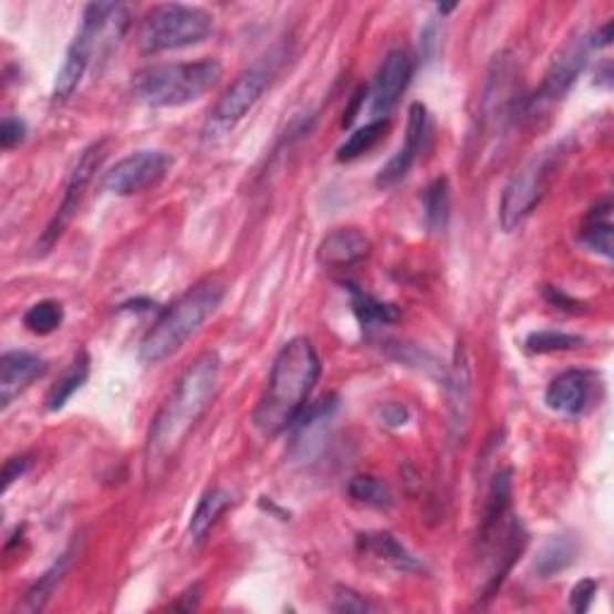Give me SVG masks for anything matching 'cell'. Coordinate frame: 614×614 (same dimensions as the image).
Wrapping results in <instances>:
<instances>
[{
	"label": "cell",
	"instance_id": "obj_28",
	"mask_svg": "<svg viewBox=\"0 0 614 614\" xmlns=\"http://www.w3.org/2000/svg\"><path fill=\"white\" fill-rule=\"evenodd\" d=\"M87 377H90V358L87 355H80V358L73 363V367L63 375V379L51 389L46 402L49 410H61L70 398H73V394L82 389V384L87 382Z\"/></svg>",
	"mask_w": 614,
	"mask_h": 614
},
{
	"label": "cell",
	"instance_id": "obj_4",
	"mask_svg": "<svg viewBox=\"0 0 614 614\" xmlns=\"http://www.w3.org/2000/svg\"><path fill=\"white\" fill-rule=\"evenodd\" d=\"M221 73V63L214 59L149 65L135 75L133 96L152 108L188 106L217 87Z\"/></svg>",
	"mask_w": 614,
	"mask_h": 614
},
{
	"label": "cell",
	"instance_id": "obj_27",
	"mask_svg": "<svg viewBox=\"0 0 614 614\" xmlns=\"http://www.w3.org/2000/svg\"><path fill=\"white\" fill-rule=\"evenodd\" d=\"M348 495L365 507L373 509H392L394 507V492L384 480L375 476H355L348 482Z\"/></svg>",
	"mask_w": 614,
	"mask_h": 614
},
{
	"label": "cell",
	"instance_id": "obj_31",
	"mask_svg": "<svg viewBox=\"0 0 614 614\" xmlns=\"http://www.w3.org/2000/svg\"><path fill=\"white\" fill-rule=\"evenodd\" d=\"M332 610L334 612H353V614H365L373 610V605H370V600L365 595H361L358 591H353V589H336L334 593V603H332Z\"/></svg>",
	"mask_w": 614,
	"mask_h": 614
},
{
	"label": "cell",
	"instance_id": "obj_29",
	"mask_svg": "<svg viewBox=\"0 0 614 614\" xmlns=\"http://www.w3.org/2000/svg\"><path fill=\"white\" fill-rule=\"evenodd\" d=\"M63 305L55 300H41L24 312V326L37 336H49L63 324Z\"/></svg>",
	"mask_w": 614,
	"mask_h": 614
},
{
	"label": "cell",
	"instance_id": "obj_35",
	"mask_svg": "<svg viewBox=\"0 0 614 614\" xmlns=\"http://www.w3.org/2000/svg\"><path fill=\"white\" fill-rule=\"evenodd\" d=\"M382 420L387 423V425H406L408 420V408L404 404H387L382 408Z\"/></svg>",
	"mask_w": 614,
	"mask_h": 614
},
{
	"label": "cell",
	"instance_id": "obj_38",
	"mask_svg": "<svg viewBox=\"0 0 614 614\" xmlns=\"http://www.w3.org/2000/svg\"><path fill=\"white\" fill-rule=\"evenodd\" d=\"M610 44H612V22H605V24L600 27V30L593 34L591 46H593V49H605V46H610Z\"/></svg>",
	"mask_w": 614,
	"mask_h": 614
},
{
	"label": "cell",
	"instance_id": "obj_19",
	"mask_svg": "<svg viewBox=\"0 0 614 614\" xmlns=\"http://www.w3.org/2000/svg\"><path fill=\"white\" fill-rule=\"evenodd\" d=\"M509 507H511V470H499L490 485L488 499H485V509H482L478 538L485 548L492 545L499 528H502V523L509 519Z\"/></svg>",
	"mask_w": 614,
	"mask_h": 614
},
{
	"label": "cell",
	"instance_id": "obj_6",
	"mask_svg": "<svg viewBox=\"0 0 614 614\" xmlns=\"http://www.w3.org/2000/svg\"><path fill=\"white\" fill-rule=\"evenodd\" d=\"M569 145L571 139H564L560 145H552L533 154L531 159L511 176L502 192V202H499V223H502L507 233L517 231V228L535 211L542 199H545L554 174L566 159Z\"/></svg>",
	"mask_w": 614,
	"mask_h": 614
},
{
	"label": "cell",
	"instance_id": "obj_14",
	"mask_svg": "<svg viewBox=\"0 0 614 614\" xmlns=\"http://www.w3.org/2000/svg\"><path fill=\"white\" fill-rule=\"evenodd\" d=\"M593 396V375L585 370H566L556 375L545 392V404L550 410L562 416H581L589 408Z\"/></svg>",
	"mask_w": 614,
	"mask_h": 614
},
{
	"label": "cell",
	"instance_id": "obj_37",
	"mask_svg": "<svg viewBox=\"0 0 614 614\" xmlns=\"http://www.w3.org/2000/svg\"><path fill=\"white\" fill-rule=\"evenodd\" d=\"M435 46H437V27L435 22H430L425 27V32H423V55H425V61H433L435 59Z\"/></svg>",
	"mask_w": 614,
	"mask_h": 614
},
{
	"label": "cell",
	"instance_id": "obj_21",
	"mask_svg": "<svg viewBox=\"0 0 614 614\" xmlns=\"http://www.w3.org/2000/svg\"><path fill=\"white\" fill-rule=\"evenodd\" d=\"M231 504H233V495L226 488H214L205 492V497L199 499V504L192 511V519H190L192 540L202 542L211 533V528L223 517V511Z\"/></svg>",
	"mask_w": 614,
	"mask_h": 614
},
{
	"label": "cell",
	"instance_id": "obj_26",
	"mask_svg": "<svg viewBox=\"0 0 614 614\" xmlns=\"http://www.w3.org/2000/svg\"><path fill=\"white\" fill-rule=\"evenodd\" d=\"M451 214V195H449V180L437 178L430 183V188L425 192V221L433 233H441L449 223Z\"/></svg>",
	"mask_w": 614,
	"mask_h": 614
},
{
	"label": "cell",
	"instance_id": "obj_1",
	"mask_svg": "<svg viewBox=\"0 0 614 614\" xmlns=\"http://www.w3.org/2000/svg\"><path fill=\"white\" fill-rule=\"evenodd\" d=\"M221 382V358L214 351L199 353L197 358L185 367L176 389L170 392L168 402L154 418L147 437L145 468L147 478H159L170 459L178 454L183 441L202 420L211 402L217 398Z\"/></svg>",
	"mask_w": 614,
	"mask_h": 614
},
{
	"label": "cell",
	"instance_id": "obj_30",
	"mask_svg": "<svg viewBox=\"0 0 614 614\" xmlns=\"http://www.w3.org/2000/svg\"><path fill=\"white\" fill-rule=\"evenodd\" d=\"M583 344V339L576 334L566 332H554V330H542L533 332L525 339V351L533 355H545V353H562V351H574Z\"/></svg>",
	"mask_w": 614,
	"mask_h": 614
},
{
	"label": "cell",
	"instance_id": "obj_11",
	"mask_svg": "<svg viewBox=\"0 0 614 614\" xmlns=\"http://www.w3.org/2000/svg\"><path fill=\"white\" fill-rule=\"evenodd\" d=\"M170 168V156L159 149H142L127 154L104 176V188L111 195L133 197L159 185Z\"/></svg>",
	"mask_w": 614,
	"mask_h": 614
},
{
	"label": "cell",
	"instance_id": "obj_23",
	"mask_svg": "<svg viewBox=\"0 0 614 614\" xmlns=\"http://www.w3.org/2000/svg\"><path fill=\"white\" fill-rule=\"evenodd\" d=\"M612 236H614V228H612V205H610V199H607V202L591 209L589 219H585V223L581 226V242L589 250L603 254V257H607V260H610V257L614 254L612 252Z\"/></svg>",
	"mask_w": 614,
	"mask_h": 614
},
{
	"label": "cell",
	"instance_id": "obj_10",
	"mask_svg": "<svg viewBox=\"0 0 614 614\" xmlns=\"http://www.w3.org/2000/svg\"><path fill=\"white\" fill-rule=\"evenodd\" d=\"M104 156H106V142L104 139L94 142V145H90L87 149L82 152V156L73 168V174H70V178H67L63 202H61L59 211L53 214V219L49 221L46 231L41 233V238L37 242L39 254H46L55 246V242L61 240V236L65 233V228L73 223L77 209L82 207V199H84V195H87V188H90L94 174L104 164Z\"/></svg>",
	"mask_w": 614,
	"mask_h": 614
},
{
	"label": "cell",
	"instance_id": "obj_5",
	"mask_svg": "<svg viewBox=\"0 0 614 614\" xmlns=\"http://www.w3.org/2000/svg\"><path fill=\"white\" fill-rule=\"evenodd\" d=\"M127 10L118 3H92L84 10V20L80 32L75 34L73 44H70L65 61L55 75V84H53V102L55 104H65L70 96H73L80 87V82L87 73V67L92 63V55L96 51V46L102 44L104 37H123L127 32Z\"/></svg>",
	"mask_w": 614,
	"mask_h": 614
},
{
	"label": "cell",
	"instance_id": "obj_22",
	"mask_svg": "<svg viewBox=\"0 0 614 614\" xmlns=\"http://www.w3.org/2000/svg\"><path fill=\"white\" fill-rule=\"evenodd\" d=\"M576 554H579V545H576L574 538L554 535L538 552L535 574L540 579H552L554 574H562L564 569H569L571 564L576 562Z\"/></svg>",
	"mask_w": 614,
	"mask_h": 614
},
{
	"label": "cell",
	"instance_id": "obj_8",
	"mask_svg": "<svg viewBox=\"0 0 614 614\" xmlns=\"http://www.w3.org/2000/svg\"><path fill=\"white\" fill-rule=\"evenodd\" d=\"M283 59L285 51L274 49L262 55V59H257L248 70H242L231 87L223 92L217 106H214L207 125V137L226 135L228 131H233V127L260 104V98L267 94L271 84H274Z\"/></svg>",
	"mask_w": 614,
	"mask_h": 614
},
{
	"label": "cell",
	"instance_id": "obj_20",
	"mask_svg": "<svg viewBox=\"0 0 614 614\" xmlns=\"http://www.w3.org/2000/svg\"><path fill=\"white\" fill-rule=\"evenodd\" d=\"M358 548L365 556H373V560L389 564L398 571H420L423 569V564L416 560V556H413L392 533H384V531L363 533L358 538Z\"/></svg>",
	"mask_w": 614,
	"mask_h": 614
},
{
	"label": "cell",
	"instance_id": "obj_12",
	"mask_svg": "<svg viewBox=\"0 0 614 614\" xmlns=\"http://www.w3.org/2000/svg\"><path fill=\"white\" fill-rule=\"evenodd\" d=\"M413 59L406 51H392L387 53V59L382 61L373 90H370V113H373L375 121L389 118L392 111L402 102L404 92L408 90V84L413 80Z\"/></svg>",
	"mask_w": 614,
	"mask_h": 614
},
{
	"label": "cell",
	"instance_id": "obj_3",
	"mask_svg": "<svg viewBox=\"0 0 614 614\" xmlns=\"http://www.w3.org/2000/svg\"><path fill=\"white\" fill-rule=\"evenodd\" d=\"M226 295V285L219 279H205L185 291L164 315L154 322L139 344V361L159 365L183 348L185 341L199 332L214 312L219 310Z\"/></svg>",
	"mask_w": 614,
	"mask_h": 614
},
{
	"label": "cell",
	"instance_id": "obj_16",
	"mask_svg": "<svg viewBox=\"0 0 614 614\" xmlns=\"http://www.w3.org/2000/svg\"><path fill=\"white\" fill-rule=\"evenodd\" d=\"M370 250H373V242L358 228H336L320 242L318 262L322 267L344 269L363 262Z\"/></svg>",
	"mask_w": 614,
	"mask_h": 614
},
{
	"label": "cell",
	"instance_id": "obj_15",
	"mask_svg": "<svg viewBox=\"0 0 614 614\" xmlns=\"http://www.w3.org/2000/svg\"><path fill=\"white\" fill-rule=\"evenodd\" d=\"M46 363L34 353L8 351L0 358V408H8L15 398L30 389V384L44 375Z\"/></svg>",
	"mask_w": 614,
	"mask_h": 614
},
{
	"label": "cell",
	"instance_id": "obj_9",
	"mask_svg": "<svg viewBox=\"0 0 614 614\" xmlns=\"http://www.w3.org/2000/svg\"><path fill=\"white\" fill-rule=\"evenodd\" d=\"M589 49H591V41L574 39L554 55V61L550 63L540 90L533 96H525L521 102L519 123L538 118V113L548 111L550 106H554L560 98L569 94V90L574 87V82L583 73L585 61H589Z\"/></svg>",
	"mask_w": 614,
	"mask_h": 614
},
{
	"label": "cell",
	"instance_id": "obj_36",
	"mask_svg": "<svg viewBox=\"0 0 614 614\" xmlns=\"http://www.w3.org/2000/svg\"><path fill=\"white\" fill-rule=\"evenodd\" d=\"M545 298H548V303L554 305V308H560V310H571V312H576L579 310V303L574 298H569L564 295L560 289H548L545 291Z\"/></svg>",
	"mask_w": 614,
	"mask_h": 614
},
{
	"label": "cell",
	"instance_id": "obj_34",
	"mask_svg": "<svg viewBox=\"0 0 614 614\" xmlns=\"http://www.w3.org/2000/svg\"><path fill=\"white\" fill-rule=\"evenodd\" d=\"M30 459H27V456H22V459H10L8 464H6V468H3V490L8 492L10 490V485L15 482V480H20V476L24 473L27 468H30Z\"/></svg>",
	"mask_w": 614,
	"mask_h": 614
},
{
	"label": "cell",
	"instance_id": "obj_32",
	"mask_svg": "<svg viewBox=\"0 0 614 614\" xmlns=\"http://www.w3.org/2000/svg\"><path fill=\"white\" fill-rule=\"evenodd\" d=\"M597 581L593 579H583L579 581L574 589H571V597H569V605L574 612H589L591 605H593V600H595V593H597Z\"/></svg>",
	"mask_w": 614,
	"mask_h": 614
},
{
	"label": "cell",
	"instance_id": "obj_13",
	"mask_svg": "<svg viewBox=\"0 0 614 614\" xmlns=\"http://www.w3.org/2000/svg\"><path fill=\"white\" fill-rule=\"evenodd\" d=\"M425 135H427V108L423 104H413L408 111L406 142L402 145V149L392 156L389 164L382 166L377 176L379 188H389V185H396L398 180L406 178V174L413 168V164L418 162V156L423 152Z\"/></svg>",
	"mask_w": 614,
	"mask_h": 614
},
{
	"label": "cell",
	"instance_id": "obj_2",
	"mask_svg": "<svg viewBox=\"0 0 614 614\" xmlns=\"http://www.w3.org/2000/svg\"><path fill=\"white\" fill-rule=\"evenodd\" d=\"M322 373L320 355L305 336H295L285 344L267 382V389L254 408L252 423L264 437H279L293 427L310 402V394Z\"/></svg>",
	"mask_w": 614,
	"mask_h": 614
},
{
	"label": "cell",
	"instance_id": "obj_24",
	"mask_svg": "<svg viewBox=\"0 0 614 614\" xmlns=\"http://www.w3.org/2000/svg\"><path fill=\"white\" fill-rule=\"evenodd\" d=\"M387 133H389V118H379V121L373 118L370 123H365L363 127H358V131H355L353 135H348L344 145L339 147L336 159L341 164L361 159L363 154L373 152L379 145V142L387 137Z\"/></svg>",
	"mask_w": 614,
	"mask_h": 614
},
{
	"label": "cell",
	"instance_id": "obj_33",
	"mask_svg": "<svg viewBox=\"0 0 614 614\" xmlns=\"http://www.w3.org/2000/svg\"><path fill=\"white\" fill-rule=\"evenodd\" d=\"M27 137V123L22 118H6L0 125V147L15 149Z\"/></svg>",
	"mask_w": 614,
	"mask_h": 614
},
{
	"label": "cell",
	"instance_id": "obj_17",
	"mask_svg": "<svg viewBox=\"0 0 614 614\" xmlns=\"http://www.w3.org/2000/svg\"><path fill=\"white\" fill-rule=\"evenodd\" d=\"M75 554H77V545H70L59 560H55L44 574H41L32 585H30V591L24 593L22 597V603L18 605V610L22 612H30V614H37V612H44L51 603V597L55 595V591L61 589V583L65 581L67 576V571L70 566H73L75 562Z\"/></svg>",
	"mask_w": 614,
	"mask_h": 614
},
{
	"label": "cell",
	"instance_id": "obj_18",
	"mask_svg": "<svg viewBox=\"0 0 614 614\" xmlns=\"http://www.w3.org/2000/svg\"><path fill=\"white\" fill-rule=\"evenodd\" d=\"M447 396H449V410H451V427L461 433L468 427L470 402H473V379H470L468 358L461 346L456 348V361L447 377Z\"/></svg>",
	"mask_w": 614,
	"mask_h": 614
},
{
	"label": "cell",
	"instance_id": "obj_25",
	"mask_svg": "<svg viewBox=\"0 0 614 614\" xmlns=\"http://www.w3.org/2000/svg\"><path fill=\"white\" fill-rule=\"evenodd\" d=\"M351 291V305L355 318L363 324V330H379L384 324H392L398 320V310L389 303H379L370 293L361 291L358 285H348Z\"/></svg>",
	"mask_w": 614,
	"mask_h": 614
},
{
	"label": "cell",
	"instance_id": "obj_7",
	"mask_svg": "<svg viewBox=\"0 0 614 614\" xmlns=\"http://www.w3.org/2000/svg\"><path fill=\"white\" fill-rule=\"evenodd\" d=\"M214 32V18L205 8L166 3L152 8L139 27V46L145 53H164L197 46Z\"/></svg>",
	"mask_w": 614,
	"mask_h": 614
}]
</instances>
